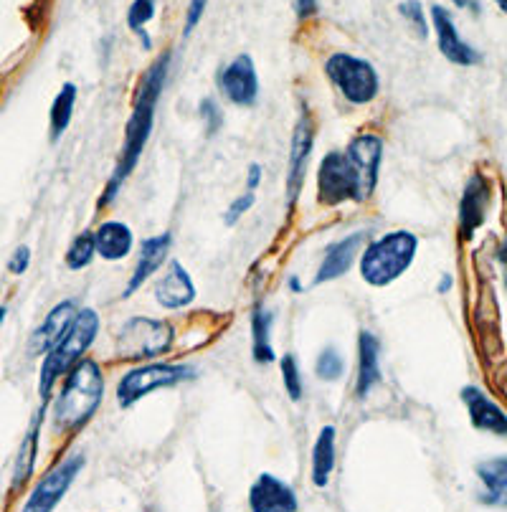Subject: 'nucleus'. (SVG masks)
Segmentation results:
<instances>
[{
	"label": "nucleus",
	"mask_w": 507,
	"mask_h": 512,
	"mask_svg": "<svg viewBox=\"0 0 507 512\" xmlns=\"http://www.w3.org/2000/svg\"><path fill=\"white\" fill-rule=\"evenodd\" d=\"M168 71L170 54H163L150 64V69L145 71V74H142L135 102H132V115L125 127V140H122L120 158H117L115 170H112V178L107 180V186H104L102 198H99V208L110 206V203L115 201L120 188L125 186V180L130 178L132 170L140 163L142 150H145V145H148L150 140V132H153L155 112H158L160 97H163L165 82H168Z\"/></svg>",
	"instance_id": "1"
},
{
	"label": "nucleus",
	"mask_w": 507,
	"mask_h": 512,
	"mask_svg": "<svg viewBox=\"0 0 507 512\" xmlns=\"http://www.w3.org/2000/svg\"><path fill=\"white\" fill-rule=\"evenodd\" d=\"M104 396V373L97 360L82 358L66 373L64 388L54 401V421L61 431H77L97 414Z\"/></svg>",
	"instance_id": "2"
},
{
	"label": "nucleus",
	"mask_w": 507,
	"mask_h": 512,
	"mask_svg": "<svg viewBox=\"0 0 507 512\" xmlns=\"http://www.w3.org/2000/svg\"><path fill=\"white\" fill-rule=\"evenodd\" d=\"M419 251V236L411 231H388L381 239L371 241L360 254V277L371 287H388L406 269H411Z\"/></svg>",
	"instance_id": "3"
},
{
	"label": "nucleus",
	"mask_w": 507,
	"mask_h": 512,
	"mask_svg": "<svg viewBox=\"0 0 507 512\" xmlns=\"http://www.w3.org/2000/svg\"><path fill=\"white\" fill-rule=\"evenodd\" d=\"M99 333V315L92 307H84L79 310L77 320L71 325L69 333L64 335L59 345H56L51 353L44 355V363H41L39 373V396L44 404H49L54 386L59 383V378H64L66 373L79 363V360L87 355V350L92 348L94 338Z\"/></svg>",
	"instance_id": "4"
},
{
	"label": "nucleus",
	"mask_w": 507,
	"mask_h": 512,
	"mask_svg": "<svg viewBox=\"0 0 507 512\" xmlns=\"http://www.w3.org/2000/svg\"><path fill=\"white\" fill-rule=\"evenodd\" d=\"M373 193L368 191L366 180L360 175L358 165L350 160V155L333 150L322 158L320 168H317V201L322 206L335 208L343 203L368 201Z\"/></svg>",
	"instance_id": "5"
},
{
	"label": "nucleus",
	"mask_w": 507,
	"mask_h": 512,
	"mask_svg": "<svg viewBox=\"0 0 507 512\" xmlns=\"http://www.w3.org/2000/svg\"><path fill=\"white\" fill-rule=\"evenodd\" d=\"M170 345H173V327L153 317H130L117 333V355L132 363L160 358L168 353Z\"/></svg>",
	"instance_id": "6"
},
{
	"label": "nucleus",
	"mask_w": 507,
	"mask_h": 512,
	"mask_svg": "<svg viewBox=\"0 0 507 512\" xmlns=\"http://www.w3.org/2000/svg\"><path fill=\"white\" fill-rule=\"evenodd\" d=\"M196 376L191 365L186 363H148L140 365L135 371H127L117 383V404L122 409L135 406L140 398L150 396L160 388H173L180 383L191 381Z\"/></svg>",
	"instance_id": "7"
},
{
	"label": "nucleus",
	"mask_w": 507,
	"mask_h": 512,
	"mask_svg": "<svg viewBox=\"0 0 507 512\" xmlns=\"http://www.w3.org/2000/svg\"><path fill=\"white\" fill-rule=\"evenodd\" d=\"M325 77L350 104H371L381 92V79L371 61L353 54H333L325 61Z\"/></svg>",
	"instance_id": "8"
},
{
	"label": "nucleus",
	"mask_w": 507,
	"mask_h": 512,
	"mask_svg": "<svg viewBox=\"0 0 507 512\" xmlns=\"http://www.w3.org/2000/svg\"><path fill=\"white\" fill-rule=\"evenodd\" d=\"M87 459L82 454H74V457H66L46 474L39 485L33 487V492L28 495L23 512H54V507L59 505L61 497L69 492V487L74 485V480L79 477V472L84 469Z\"/></svg>",
	"instance_id": "9"
},
{
	"label": "nucleus",
	"mask_w": 507,
	"mask_h": 512,
	"mask_svg": "<svg viewBox=\"0 0 507 512\" xmlns=\"http://www.w3.org/2000/svg\"><path fill=\"white\" fill-rule=\"evenodd\" d=\"M315 148V127L312 117L302 115L292 130L289 142V165H287V208H295L302 188H305L307 168H310V155Z\"/></svg>",
	"instance_id": "10"
},
{
	"label": "nucleus",
	"mask_w": 507,
	"mask_h": 512,
	"mask_svg": "<svg viewBox=\"0 0 507 512\" xmlns=\"http://www.w3.org/2000/svg\"><path fill=\"white\" fill-rule=\"evenodd\" d=\"M219 89L236 107H254L259 99V74L249 54H239L219 74Z\"/></svg>",
	"instance_id": "11"
},
{
	"label": "nucleus",
	"mask_w": 507,
	"mask_h": 512,
	"mask_svg": "<svg viewBox=\"0 0 507 512\" xmlns=\"http://www.w3.org/2000/svg\"><path fill=\"white\" fill-rule=\"evenodd\" d=\"M492 203V183L487 175L475 173L464 186L462 201H459V236L469 241L475 231L485 224L487 211Z\"/></svg>",
	"instance_id": "12"
},
{
	"label": "nucleus",
	"mask_w": 507,
	"mask_h": 512,
	"mask_svg": "<svg viewBox=\"0 0 507 512\" xmlns=\"http://www.w3.org/2000/svg\"><path fill=\"white\" fill-rule=\"evenodd\" d=\"M431 26H434V33H437V46L442 51V56L447 61L457 66H477L482 61V54L469 46L467 41L459 36L457 23H454L452 13L442 6H431Z\"/></svg>",
	"instance_id": "13"
},
{
	"label": "nucleus",
	"mask_w": 507,
	"mask_h": 512,
	"mask_svg": "<svg viewBox=\"0 0 507 512\" xmlns=\"http://www.w3.org/2000/svg\"><path fill=\"white\" fill-rule=\"evenodd\" d=\"M79 315L77 300H64L59 305L51 307L49 315L44 317L36 330H33L31 340H28V353L31 355H46L56 348V345L64 340V335L69 333L74 320Z\"/></svg>",
	"instance_id": "14"
},
{
	"label": "nucleus",
	"mask_w": 507,
	"mask_h": 512,
	"mask_svg": "<svg viewBox=\"0 0 507 512\" xmlns=\"http://www.w3.org/2000/svg\"><path fill=\"white\" fill-rule=\"evenodd\" d=\"M251 512H297L295 490L274 474H259L249 490Z\"/></svg>",
	"instance_id": "15"
},
{
	"label": "nucleus",
	"mask_w": 507,
	"mask_h": 512,
	"mask_svg": "<svg viewBox=\"0 0 507 512\" xmlns=\"http://www.w3.org/2000/svg\"><path fill=\"white\" fill-rule=\"evenodd\" d=\"M155 300L163 310H183L196 300V284L178 259L170 262L168 272L155 284Z\"/></svg>",
	"instance_id": "16"
},
{
	"label": "nucleus",
	"mask_w": 507,
	"mask_h": 512,
	"mask_svg": "<svg viewBox=\"0 0 507 512\" xmlns=\"http://www.w3.org/2000/svg\"><path fill=\"white\" fill-rule=\"evenodd\" d=\"M459 396H462L464 406H467L469 421H472L475 429L490 431L495 436H507V414L482 388L464 386Z\"/></svg>",
	"instance_id": "17"
},
{
	"label": "nucleus",
	"mask_w": 507,
	"mask_h": 512,
	"mask_svg": "<svg viewBox=\"0 0 507 512\" xmlns=\"http://www.w3.org/2000/svg\"><path fill=\"white\" fill-rule=\"evenodd\" d=\"M170 244H173V236H170V231L153 236V239L142 241L140 256H137V264H135V269H132V277H130V282H127L125 292H122V297H125V300L127 297L135 295L137 289H140L142 284L148 282V279L153 277L160 267H163L165 259H168Z\"/></svg>",
	"instance_id": "18"
},
{
	"label": "nucleus",
	"mask_w": 507,
	"mask_h": 512,
	"mask_svg": "<svg viewBox=\"0 0 507 512\" xmlns=\"http://www.w3.org/2000/svg\"><path fill=\"white\" fill-rule=\"evenodd\" d=\"M363 241H366V234H350L345 236V239L330 244V249L322 256L320 267H317L315 287L345 277V274L350 272V267L355 264V256H358Z\"/></svg>",
	"instance_id": "19"
},
{
	"label": "nucleus",
	"mask_w": 507,
	"mask_h": 512,
	"mask_svg": "<svg viewBox=\"0 0 507 512\" xmlns=\"http://www.w3.org/2000/svg\"><path fill=\"white\" fill-rule=\"evenodd\" d=\"M381 383V343L371 330H360L358 335V378H355V396L366 398Z\"/></svg>",
	"instance_id": "20"
},
{
	"label": "nucleus",
	"mask_w": 507,
	"mask_h": 512,
	"mask_svg": "<svg viewBox=\"0 0 507 512\" xmlns=\"http://www.w3.org/2000/svg\"><path fill=\"white\" fill-rule=\"evenodd\" d=\"M345 153L350 155L355 165H358L360 175L366 180L368 191H376L378 175H381V163H383V140L378 135H358L350 140V145L345 148Z\"/></svg>",
	"instance_id": "21"
},
{
	"label": "nucleus",
	"mask_w": 507,
	"mask_h": 512,
	"mask_svg": "<svg viewBox=\"0 0 507 512\" xmlns=\"http://www.w3.org/2000/svg\"><path fill=\"white\" fill-rule=\"evenodd\" d=\"M94 239H97V256H102L104 262H122L135 244L132 229L122 221H104L94 231Z\"/></svg>",
	"instance_id": "22"
},
{
	"label": "nucleus",
	"mask_w": 507,
	"mask_h": 512,
	"mask_svg": "<svg viewBox=\"0 0 507 512\" xmlns=\"http://www.w3.org/2000/svg\"><path fill=\"white\" fill-rule=\"evenodd\" d=\"M485 492L480 495L482 505L507 507V457L485 459L475 467Z\"/></svg>",
	"instance_id": "23"
},
{
	"label": "nucleus",
	"mask_w": 507,
	"mask_h": 512,
	"mask_svg": "<svg viewBox=\"0 0 507 512\" xmlns=\"http://www.w3.org/2000/svg\"><path fill=\"white\" fill-rule=\"evenodd\" d=\"M249 325H251V358L254 363L259 365H267L272 363L277 355H274L272 343H269V335H272V312L257 302V305L251 307V317H249Z\"/></svg>",
	"instance_id": "24"
},
{
	"label": "nucleus",
	"mask_w": 507,
	"mask_h": 512,
	"mask_svg": "<svg viewBox=\"0 0 507 512\" xmlns=\"http://www.w3.org/2000/svg\"><path fill=\"white\" fill-rule=\"evenodd\" d=\"M335 434H338L335 426L325 424L312 447V482L317 487H328L330 474L335 469Z\"/></svg>",
	"instance_id": "25"
},
{
	"label": "nucleus",
	"mask_w": 507,
	"mask_h": 512,
	"mask_svg": "<svg viewBox=\"0 0 507 512\" xmlns=\"http://www.w3.org/2000/svg\"><path fill=\"white\" fill-rule=\"evenodd\" d=\"M44 406H41V411L36 414V419H33L31 429H28L26 439H23V444H21V452H18L16 472H13V490H18V487L26 485V480L31 477V472H33V464H36V454H39L41 424H44Z\"/></svg>",
	"instance_id": "26"
},
{
	"label": "nucleus",
	"mask_w": 507,
	"mask_h": 512,
	"mask_svg": "<svg viewBox=\"0 0 507 512\" xmlns=\"http://www.w3.org/2000/svg\"><path fill=\"white\" fill-rule=\"evenodd\" d=\"M74 107H77V84L66 82L64 87L59 89V94H56L54 104H51V112H49L51 142H59L61 135L69 130L71 117H74Z\"/></svg>",
	"instance_id": "27"
},
{
	"label": "nucleus",
	"mask_w": 507,
	"mask_h": 512,
	"mask_svg": "<svg viewBox=\"0 0 507 512\" xmlns=\"http://www.w3.org/2000/svg\"><path fill=\"white\" fill-rule=\"evenodd\" d=\"M94 256H97V239H94V231H82L79 236H74V241H71L69 249H66L64 264L71 272H82V269H87L89 264L94 262Z\"/></svg>",
	"instance_id": "28"
},
{
	"label": "nucleus",
	"mask_w": 507,
	"mask_h": 512,
	"mask_svg": "<svg viewBox=\"0 0 507 512\" xmlns=\"http://www.w3.org/2000/svg\"><path fill=\"white\" fill-rule=\"evenodd\" d=\"M155 8L158 0H132V6L127 8V26L132 33H137L145 49H150V39L145 36V26L155 18Z\"/></svg>",
	"instance_id": "29"
},
{
	"label": "nucleus",
	"mask_w": 507,
	"mask_h": 512,
	"mask_svg": "<svg viewBox=\"0 0 507 512\" xmlns=\"http://www.w3.org/2000/svg\"><path fill=\"white\" fill-rule=\"evenodd\" d=\"M345 373V360L340 355L338 348H322V353L317 355V363H315V376L320 381H338L343 378Z\"/></svg>",
	"instance_id": "30"
},
{
	"label": "nucleus",
	"mask_w": 507,
	"mask_h": 512,
	"mask_svg": "<svg viewBox=\"0 0 507 512\" xmlns=\"http://www.w3.org/2000/svg\"><path fill=\"white\" fill-rule=\"evenodd\" d=\"M279 368H282V381H284V391L292 401H302L305 396V383H302V373H300V363H297L295 355H284L279 360Z\"/></svg>",
	"instance_id": "31"
},
{
	"label": "nucleus",
	"mask_w": 507,
	"mask_h": 512,
	"mask_svg": "<svg viewBox=\"0 0 507 512\" xmlns=\"http://www.w3.org/2000/svg\"><path fill=\"white\" fill-rule=\"evenodd\" d=\"M398 13H401V18L409 23V28L419 39H429V18H426L421 0H401L398 3Z\"/></svg>",
	"instance_id": "32"
},
{
	"label": "nucleus",
	"mask_w": 507,
	"mask_h": 512,
	"mask_svg": "<svg viewBox=\"0 0 507 512\" xmlns=\"http://www.w3.org/2000/svg\"><path fill=\"white\" fill-rule=\"evenodd\" d=\"M198 115H201L208 137L216 135V132L221 130V125H224V112H221L219 102H216L213 97L201 99V104H198Z\"/></svg>",
	"instance_id": "33"
},
{
	"label": "nucleus",
	"mask_w": 507,
	"mask_h": 512,
	"mask_svg": "<svg viewBox=\"0 0 507 512\" xmlns=\"http://www.w3.org/2000/svg\"><path fill=\"white\" fill-rule=\"evenodd\" d=\"M254 203H257V196H254V191L241 193L239 198H234V201H231L229 211L224 213V224L226 226H236V224H239L241 216H244V213L249 211V208L254 206Z\"/></svg>",
	"instance_id": "34"
},
{
	"label": "nucleus",
	"mask_w": 507,
	"mask_h": 512,
	"mask_svg": "<svg viewBox=\"0 0 507 512\" xmlns=\"http://www.w3.org/2000/svg\"><path fill=\"white\" fill-rule=\"evenodd\" d=\"M206 6H208V0H191L188 3V11H186V26H183V36H191L193 28L201 23L203 13H206Z\"/></svg>",
	"instance_id": "35"
},
{
	"label": "nucleus",
	"mask_w": 507,
	"mask_h": 512,
	"mask_svg": "<svg viewBox=\"0 0 507 512\" xmlns=\"http://www.w3.org/2000/svg\"><path fill=\"white\" fill-rule=\"evenodd\" d=\"M28 264H31V249L23 244V246H18V249L11 254V259H8V272L16 274V277H21V274H26Z\"/></svg>",
	"instance_id": "36"
},
{
	"label": "nucleus",
	"mask_w": 507,
	"mask_h": 512,
	"mask_svg": "<svg viewBox=\"0 0 507 512\" xmlns=\"http://www.w3.org/2000/svg\"><path fill=\"white\" fill-rule=\"evenodd\" d=\"M295 11H297V18H312L317 11H320V3L317 0H295Z\"/></svg>",
	"instance_id": "37"
},
{
	"label": "nucleus",
	"mask_w": 507,
	"mask_h": 512,
	"mask_svg": "<svg viewBox=\"0 0 507 512\" xmlns=\"http://www.w3.org/2000/svg\"><path fill=\"white\" fill-rule=\"evenodd\" d=\"M259 183H262V165L251 163L246 170V191H257Z\"/></svg>",
	"instance_id": "38"
},
{
	"label": "nucleus",
	"mask_w": 507,
	"mask_h": 512,
	"mask_svg": "<svg viewBox=\"0 0 507 512\" xmlns=\"http://www.w3.org/2000/svg\"><path fill=\"white\" fill-rule=\"evenodd\" d=\"M287 287H289V292H295V295H300V292H302V282H300V277H289Z\"/></svg>",
	"instance_id": "39"
},
{
	"label": "nucleus",
	"mask_w": 507,
	"mask_h": 512,
	"mask_svg": "<svg viewBox=\"0 0 507 512\" xmlns=\"http://www.w3.org/2000/svg\"><path fill=\"white\" fill-rule=\"evenodd\" d=\"M449 289H452V277H449V274H444L442 282H439V295H447Z\"/></svg>",
	"instance_id": "40"
},
{
	"label": "nucleus",
	"mask_w": 507,
	"mask_h": 512,
	"mask_svg": "<svg viewBox=\"0 0 507 512\" xmlns=\"http://www.w3.org/2000/svg\"><path fill=\"white\" fill-rule=\"evenodd\" d=\"M500 262L505 264V274H507V244L500 249Z\"/></svg>",
	"instance_id": "41"
},
{
	"label": "nucleus",
	"mask_w": 507,
	"mask_h": 512,
	"mask_svg": "<svg viewBox=\"0 0 507 512\" xmlns=\"http://www.w3.org/2000/svg\"><path fill=\"white\" fill-rule=\"evenodd\" d=\"M452 3L457 8H469V6H472V0H452Z\"/></svg>",
	"instance_id": "42"
},
{
	"label": "nucleus",
	"mask_w": 507,
	"mask_h": 512,
	"mask_svg": "<svg viewBox=\"0 0 507 512\" xmlns=\"http://www.w3.org/2000/svg\"><path fill=\"white\" fill-rule=\"evenodd\" d=\"M495 6L500 8L502 13H507V0H495Z\"/></svg>",
	"instance_id": "43"
},
{
	"label": "nucleus",
	"mask_w": 507,
	"mask_h": 512,
	"mask_svg": "<svg viewBox=\"0 0 507 512\" xmlns=\"http://www.w3.org/2000/svg\"><path fill=\"white\" fill-rule=\"evenodd\" d=\"M6 315H8V310L0 305V327H3V322H6Z\"/></svg>",
	"instance_id": "44"
},
{
	"label": "nucleus",
	"mask_w": 507,
	"mask_h": 512,
	"mask_svg": "<svg viewBox=\"0 0 507 512\" xmlns=\"http://www.w3.org/2000/svg\"><path fill=\"white\" fill-rule=\"evenodd\" d=\"M145 512H155V510H145Z\"/></svg>",
	"instance_id": "45"
}]
</instances>
